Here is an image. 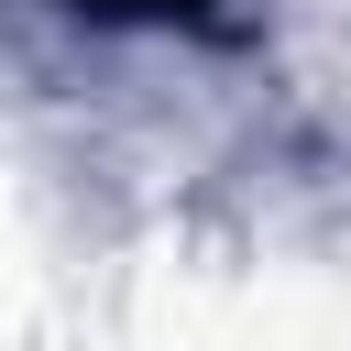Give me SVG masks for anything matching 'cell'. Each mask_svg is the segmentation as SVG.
<instances>
[{
    "instance_id": "cell-1",
    "label": "cell",
    "mask_w": 351,
    "mask_h": 351,
    "mask_svg": "<svg viewBox=\"0 0 351 351\" xmlns=\"http://www.w3.org/2000/svg\"><path fill=\"white\" fill-rule=\"evenodd\" d=\"M55 11H77V22H99V33H186V22H208L219 0H55Z\"/></svg>"
}]
</instances>
